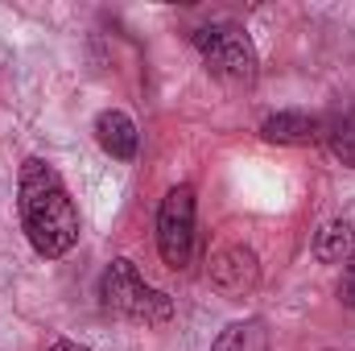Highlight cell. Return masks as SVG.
<instances>
[{"label":"cell","mask_w":355,"mask_h":351,"mask_svg":"<svg viewBox=\"0 0 355 351\" xmlns=\"http://www.w3.org/2000/svg\"><path fill=\"white\" fill-rule=\"evenodd\" d=\"M310 252H314V261L318 264H343L355 252L352 219H331V223H322L318 236H314V248H310Z\"/></svg>","instance_id":"9"},{"label":"cell","mask_w":355,"mask_h":351,"mask_svg":"<svg viewBox=\"0 0 355 351\" xmlns=\"http://www.w3.org/2000/svg\"><path fill=\"white\" fill-rule=\"evenodd\" d=\"M194 215H198V203H194V186L182 182V186H170L162 207H157V252L162 261L170 264L174 273L190 268L194 261Z\"/></svg>","instance_id":"4"},{"label":"cell","mask_w":355,"mask_h":351,"mask_svg":"<svg viewBox=\"0 0 355 351\" xmlns=\"http://www.w3.org/2000/svg\"><path fill=\"white\" fill-rule=\"evenodd\" d=\"M207 273H211V285H215L223 298H244V293H252L257 281H261V261H257L252 248L227 244V248H219V252L211 257Z\"/></svg>","instance_id":"5"},{"label":"cell","mask_w":355,"mask_h":351,"mask_svg":"<svg viewBox=\"0 0 355 351\" xmlns=\"http://www.w3.org/2000/svg\"><path fill=\"white\" fill-rule=\"evenodd\" d=\"M17 211H21L25 240H29L33 252L46 257V261L67 257V252L79 244V236H83L79 207H75V198H71L62 174H58L46 157H25V162H21Z\"/></svg>","instance_id":"1"},{"label":"cell","mask_w":355,"mask_h":351,"mask_svg":"<svg viewBox=\"0 0 355 351\" xmlns=\"http://www.w3.org/2000/svg\"><path fill=\"white\" fill-rule=\"evenodd\" d=\"M339 302L355 310V252L343 261V277H339Z\"/></svg>","instance_id":"11"},{"label":"cell","mask_w":355,"mask_h":351,"mask_svg":"<svg viewBox=\"0 0 355 351\" xmlns=\"http://www.w3.org/2000/svg\"><path fill=\"white\" fill-rule=\"evenodd\" d=\"M322 145L335 153V162L355 170V103H339L331 116H322Z\"/></svg>","instance_id":"8"},{"label":"cell","mask_w":355,"mask_h":351,"mask_svg":"<svg viewBox=\"0 0 355 351\" xmlns=\"http://www.w3.org/2000/svg\"><path fill=\"white\" fill-rule=\"evenodd\" d=\"M261 137L268 145H318L322 141V116L310 112H272L261 120Z\"/></svg>","instance_id":"7"},{"label":"cell","mask_w":355,"mask_h":351,"mask_svg":"<svg viewBox=\"0 0 355 351\" xmlns=\"http://www.w3.org/2000/svg\"><path fill=\"white\" fill-rule=\"evenodd\" d=\"M190 42H194V50H198L202 67H207L219 83H227V87H248V83L257 79L261 58H257L252 37H248L240 25H232V21H215V25L194 29Z\"/></svg>","instance_id":"3"},{"label":"cell","mask_w":355,"mask_h":351,"mask_svg":"<svg viewBox=\"0 0 355 351\" xmlns=\"http://www.w3.org/2000/svg\"><path fill=\"white\" fill-rule=\"evenodd\" d=\"M211 351H268V327L265 318H240L219 331Z\"/></svg>","instance_id":"10"},{"label":"cell","mask_w":355,"mask_h":351,"mask_svg":"<svg viewBox=\"0 0 355 351\" xmlns=\"http://www.w3.org/2000/svg\"><path fill=\"white\" fill-rule=\"evenodd\" d=\"M46 351H91V348H83L79 339H54V343H50Z\"/></svg>","instance_id":"12"},{"label":"cell","mask_w":355,"mask_h":351,"mask_svg":"<svg viewBox=\"0 0 355 351\" xmlns=\"http://www.w3.org/2000/svg\"><path fill=\"white\" fill-rule=\"evenodd\" d=\"M99 302L107 314L141 323V327H166L174 318V302L170 293H162L157 285H149L141 277V268L128 257L107 261V268L99 273Z\"/></svg>","instance_id":"2"},{"label":"cell","mask_w":355,"mask_h":351,"mask_svg":"<svg viewBox=\"0 0 355 351\" xmlns=\"http://www.w3.org/2000/svg\"><path fill=\"white\" fill-rule=\"evenodd\" d=\"M95 141H99V149H103L112 162H132V157H137V145H141V132H137V124H132L128 112L103 108V112L95 116Z\"/></svg>","instance_id":"6"}]
</instances>
